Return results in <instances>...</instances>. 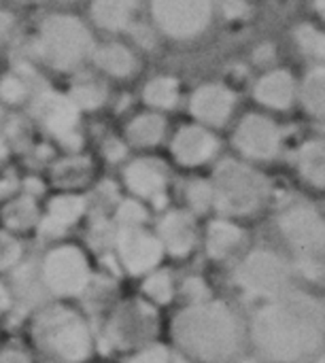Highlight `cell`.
<instances>
[{
  "instance_id": "f546056e",
  "label": "cell",
  "mask_w": 325,
  "mask_h": 363,
  "mask_svg": "<svg viewBox=\"0 0 325 363\" xmlns=\"http://www.w3.org/2000/svg\"><path fill=\"white\" fill-rule=\"evenodd\" d=\"M243 230L232 221V219H217L209 225L206 230V236H204V247H206V253L213 257V259H226L230 257L236 247L243 242Z\"/></svg>"
},
{
  "instance_id": "d6986e66",
  "label": "cell",
  "mask_w": 325,
  "mask_h": 363,
  "mask_svg": "<svg viewBox=\"0 0 325 363\" xmlns=\"http://www.w3.org/2000/svg\"><path fill=\"white\" fill-rule=\"evenodd\" d=\"M145 0H87V21L106 38L128 36L143 19Z\"/></svg>"
},
{
  "instance_id": "7c38bea8",
  "label": "cell",
  "mask_w": 325,
  "mask_h": 363,
  "mask_svg": "<svg viewBox=\"0 0 325 363\" xmlns=\"http://www.w3.org/2000/svg\"><path fill=\"white\" fill-rule=\"evenodd\" d=\"M168 153L177 166L185 170H198L219 162L221 136L219 132L189 119L170 132Z\"/></svg>"
},
{
  "instance_id": "9a60e30c",
  "label": "cell",
  "mask_w": 325,
  "mask_h": 363,
  "mask_svg": "<svg viewBox=\"0 0 325 363\" xmlns=\"http://www.w3.org/2000/svg\"><path fill=\"white\" fill-rule=\"evenodd\" d=\"M300 74L287 66H270L262 70L251 83V100L255 108L270 115L290 113L298 106Z\"/></svg>"
},
{
  "instance_id": "e575fe53",
  "label": "cell",
  "mask_w": 325,
  "mask_h": 363,
  "mask_svg": "<svg viewBox=\"0 0 325 363\" xmlns=\"http://www.w3.org/2000/svg\"><path fill=\"white\" fill-rule=\"evenodd\" d=\"M147 219H149L147 208L136 198H128V200L119 202V206L115 208V221H117V225H143Z\"/></svg>"
},
{
  "instance_id": "b9f144b4",
  "label": "cell",
  "mask_w": 325,
  "mask_h": 363,
  "mask_svg": "<svg viewBox=\"0 0 325 363\" xmlns=\"http://www.w3.org/2000/svg\"><path fill=\"white\" fill-rule=\"evenodd\" d=\"M309 4H311V13H313L315 21L325 26V0H309Z\"/></svg>"
},
{
  "instance_id": "ab89813d",
  "label": "cell",
  "mask_w": 325,
  "mask_h": 363,
  "mask_svg": "<svg viewBox=\"0 0 325 363\" xmlns=\"http://www.w3.org/2000/svg\"><path fill=\"white\" fill-rule=\"evenodd\" d=\"M13 28H15V17H13V13L0 4V49L6 45V40H9Z\"/></svg>"
},
{
  "instance_id": "277c9868",
  "label": "cell",
  "mask_w": 325,
  "mask_h": 363,
  "mask_svg": "<svg viewBox=\"0 0 325 363\" xmlns=\"http://www.w3.org/2000/svg\"><path fill=\"white\" fill-rule=\"evenodd\" d=\"M32 340L47 363H83L94 351L85 319L66 306H47L32 321Z\"/></svg>"
},
{
  "instance_id": "836d02e7",
  "label": "cell",
  "mask_w": 325,
  "mask_h": 363,
  "mask_svg": "<svg viewBox=\"0 0 325 363\" xmlns=\"http://www.w3.org/2000/svg\"><path fill=\"white\" fill-rule=\"evenodd\" d=\"M143 294L153 304H168L175 296V283L168 272H153L145 279Z\"/></svg>"
},
{
  "instance_id": "681fc988",
  "label": "cell",
  "mask_w": 325,
  "mask_h": 363,
  "mask_svg": "<svg viewBox=\"0 0 325 363\" xmlns=\"http://www.w3.org/2000/svg\"><path fill=\"white\" fill-rule=\"evenodd\" d=\"M317 363H325V355H324V357H321V359H319V362H317Z\"/></svg>"
},
{
  "instance_id": "f6af8a7d",
  "label": "cell",
  "mask_w": 325,
  "mask_h": 363,
  "mask_svg": "<svg viewBox=\"0 0 325 363\" xmlns=\"http://www.w3.org/2000/svg\"><path fill=\"white\" fill-rule=\"evenodd\" d=\"M13 189H15V181H13V179H4V181H0V196L11 194Z\"/></svg>"
},
{
  "instance_id": "8d00e7d4",
  "label": "cell",
  "mask_w": 325,
  "mask_h": 363,
  "mask_svg": "<svg viewBox=\"0 0 325 363\" xmlns=\"http://www.w3.org/2000/svg\"><path fill=\"white\" fill-rule=\"evenodd\" d=\"M21 259V245L6 232L0 230V270L13 268Z\"/></svg>"
},
{
  "instance_id": "52a82bcc",
  "label": "cell",
  "mask_w": 325,
  "mask_h": 363,
  "mask_svg": "<svg viewBox=\"0 0 325 363\" xmlns=\"http://www.w3.org/2000/svg\"><path fill=\"white\" fill-rule=\"evenodd\" d=\"M32 121L51 136L66 153H77L83 147V111L70 100L64 89H55L51 85L38 83L30 104H28Z\"/></svg>"
},
{
  "instance_id": "8fae6325",
  "label": "cell",
  "mask_w": 325,
  "mask_h": 363,
  "mask_svg": "<svg viewBox=\"0 0 325 363\" xmlns=\"http://www.w3.org/2000/svg\"><path fill=\"white\" fill-rule=\"evenodd\" d=\"M40 279L47 294L57 298L81 296L92 279L89 262L79 247L60 245L51 249L40 262Z\"/></svg>"
},
{
  "instance_id": "ee69618b",
  "label": "cell",
  "mask_w": 325,
  "mask_h": 363,
  "mask_svg": "<svg viewBox=\"0 0 325 363\" xmlns=\"http://www.w3.org/2000/svg\"><path fill=\"white\" fill-rule=\"evenodd\" d=\"M9 153H11V145H9L6 136H4V134H0V164H4V162H6Z\"/></svg>"
},
{
  "instance_id": "7bdbcfd3",
  "label": "cell",
  "mask_w": 325,
  "mask_h": 363,
  "mask_svg": "<svg viewBox=\"0 0 325 363\" xmlns=\"http://www.w3.org/2000/svg\"><path fill=\"white\" fill-rule=\"evenodd\" d=\"M9 306H11V291L0 283V315L9 311Z\"/></svg>"
},
{
  "instance_id": "5bb4252c",
  "label": "cell",
  "mask_w": 325,
  "mask_h": 363,
  "mask_svg": "<svg viewBox=\"0 0 325 363\" xmlns=\"http://www.w3.org/2000/svg\"><path fill=\"white\" fill-rule=\"evenodd\" d=\"M155 328H158V317L153 308L147 302L132 300L115 308L106 325V336L115 349L138 351L151 345Z\"/></svg>"
},
{
  "instance_id": "83f0119b",
  "label": "cell",
  "mask_w": 325,
  "mask_h": 363,
  "mask_svg": "<svg viewBox=\"0 0 325 363\" xmlns=\"http://www.w3.org/2000/svg\"><path fill=\"white\" fill-rule=\"evenodd\" d=\"M38 83L40 81L32 68H28V72L21 68H9L0 74V102L6 108H19L30 104Z\"/></svg>"
},
{
  "instance_id": "d6a6232c",
  "label": "cell",
  "mask_w": 325,
  "mask_h": 363,
  "mask_svg": "<svg viewBox=\"0 0 325 363\" xmlns=\"http://www.w3.org/2000/svg\"><path fill=\"white\" fill-rule=\"evenodd\" d=\"M15 296L23 302V304H34L40 300V294L47 291L45 285H43V279H40V270H34V268H21L17 270L15 274Z\"/></svg>"
},
{
  "instance_id": "30bf717a",
  "label": "cell",
  "mask_w": 325,
  "mask_h": 363,
  "mask_svg": "<svg viewBox=\"0 0 325 363\" xmlns=\"http://www.w3.org/2000/svg\"><path fill=\"white\" fill-rule=\"evenodd\" d=\"M185 108L192 121L221 132L238 117V91L228 81H202L187 94Z\"/></svg>"
},
{
  "instance_id": "9c48e42d",
  "label": "cell",
  "mask_w": 325,
  "mask_h": 363,
  "mask_svg": "<svg viewBox=\"0 0 325 363\" xmlns=\"http://www.w3.org/2000/svg\"><path fill=\"white\" fill-rule=\"evenodd\" d=\"M230 145L234 155L249 164H270L275 162L285 145V130L277 115L260 108L245 111L232 123Z\"/></svg>"
},
{
  "instance_id": "1f68e13d",
  "label": "cell",
  "mask_w": 325,
  "mask_h": 363,
  "mask_svg": "<svg viewBox=\"0 0 325 363\" xmlns=\"http://www.w3.org/2000/svg\"><path fill=\"white\" fill-rule=\"evenodd\" d=\"M185 202L192 215H204L215 211V191L211 179H194L185 187Z\"/></svg>"
},
{
  "instance_id": "7402d4cb",
  "label": "cell",
  "mask_w": 325,
  "mask_h": 363,
  "mask_svg": "<svg viewBox=\"0 0 325 363\" xmlns=\"http://www.w3.org/2000/svg\"><path fill=\"white\" fill-rule=\"evenodd\" d=\"M87 211V200L77 191H62L53 196L47 204V213L40 219V236L43 238H57L70 225H75L83 213Z\"/></svg>"
},
{
  "instance_id": "8992f818",
  "label": "cell",
  "mask_w": 325,
  "mask_h": 363,
  "mask_svg": "<svg viewBox=\"0 0 325 363\" xmlns=\"http://www.w3.org/2000/svg\"><path fill=\"white\" fill-rule=\"evenodd\" d=\"M145 9L158 34L172 43L202 38L219 17V0H145Z\"/></svg>"
},
{
  "instance_id": "5b68a950",
  "label": "cell",
  "mask_w": 325,
  "mask_h": 363,
  "mask_svg": "<svg viewBox=\"0 0 325 363\" xmlns=\"http://www.w3.org/2000/svg\"><path fill=\"white\" fill-rule=\"evenodd\" d=\"M215 191V211L226 217H249L264 208L270 196V185L264 172L241 157H224L211 174Z\"/></svg>"
},
{
  "instance_id": "484cf974",
  "label": "cell",
  "mask_w": 325,
  "mask_h": 363,
  "mask_svg": "<svg viewBox=\"0 0 325 363\" xmlns=\"http://www.w3.org/2000/svg\"><path fill=\"white\" fill-rule=\"evenodd\" d=\"M94 174H96V162L81 151L57 157L49 168L51 183L62 191H77L85 187L94 179Z\"/></svg>"
},
{
  "instance_id": "cb8c5ba5",
  "label": "cell",
  "mask_w": 325,
  "mask_h": 363,
  "mask_svg": "<svg viewBox=\"0 0 325 363\" xmlns=\"http://www.w3.org/2000/svg\"><path fill=\"white\" fill-rule=\"evenodd\" d=\"M185 98L187 96H183L181 79L175 74H168V72H160V74L149 77L141 87L143 106L158 111V113H164V115H168V113L177 111L181 104H185Z\"/></svg>"
},
{
  "instance_id": "3957f363",
  "label": "cell",
  "mask_w": 325,
  "mask_h": 363,
  "mask_svg": "<svg viewBox=\"0 0 325 363\" xmlns=\"http://www.w3.org/2000/svg\"><path fill=\"white\" fill-rule=\"evenodd\" d=\"M177 347L204 363L228 362L241 342V330L234 313L221 302H198L183 308L172 321Z\"/></svg>"
},
{
  "instance_id": "4316f807",
  "label": "cell",
  "mask_w": 325,
  "mask_h": 363,
  "mask_svg": "<svg viewBox=\"0 0 325 363\" xmlns=\"http://www.w3.org/2000/svg\"><path fill=\"white\" fill-rule=\"evenodd\" d=\"M298 108L309 119L325 123V64L307 66L300 74Z\"/></svg>"
},
{
  "instance_id": "7a4b0ae2",
  "label": "cell",
  "mask_w": 325,
  "mask_h": 363,
  "mask_svg": "<svg viewBox=\"0 0 325 363\" xmlns=\"http://www.w3.org/2000/svg\"><path fill=\"white\" fill-rule=\"evenodd\" d=\"M98 40L87 17L60 9L36 21L30 34V53L45 70L72 77L89 68Z\"/></svg>"
},
{
  "instance_id": "d590c367",
  "label": "cell",
  "mask_w": 325,
  "mask_h": 363,
  "mask_svg": "<svg viewBox=\"0 0 325 363\" xmlns=\"http://www.w3.org/2000/svg\"><path fill=\"white\" fill-rule=\"evenodd\" d=\"M128 363H177V359L172 357L168 347H164V345H147V347L134 351V355L128 359Z\"/></svg>"
},
{
  "instance_id": "f35d334b",
  "label": "cell",
  "mask_w": 325,
  "mask_h": 363,
  "mask_svg": "<svg viewBox=\"0 0 325 363\" xmlns=\"http://www.w3.org/2000/svg\"><path fill=\"white\" fill-rule=\"evenodd\" d=\"M128 153H130V147L128 143L123 140V136H111L102 143V155L109 160V162H121V160H128Z\"/></svg>"
},
{
  "instance_id": "6da1fadb",
  "label": "cell",
  "mask_w": 325,
  "mask_h": 363,
  "mask_svg": "<svg viewBox=\"0 0 325 363\" xmlns=\"http://www.w3.org/2000/svg\"><path fill=\"white\" fill-rule=\"evenodd\" d=\"M253 340L272 362H302L324 347L325 308L307 294L268 300L253 319Z\"/></svg>"
},
{
  "instance_id": "d4e9b609",
  "label": "cell",
  "mask_w": 325,
  "mask_h": 363,
  "mask_svg": "<svg viewBox=\"0 0 325 363\" xmlns=\"http://www.w3.org/2000/svg\"><path fill=\"white\" fill-rule=\"evenodd\" d=\"M294 168L307 187L325 191V136H309L298 145L294 153Z\"/></svg>"
},
{
  "instance_id": "74e56055",
  "label": "cell",
  "mask_w": 325,
  "mask_h": 363,
  "mask_svg": "<svg viewBox=\"0 0 325 363\" xmlns=\"http://www.w3.org/2000/svg\"><path fill=\"white\" fill-rule=\"evenodd\" d=\"M251 13V2L249 0H219V15L232 21L245 19Z\"/></svg>"
},
{
  "instance_id": "ffe728a7",
  "label": "cell",
  "mask_w": 325,
  "mask_h": 363,
  "mask_svg": "<svg viewBox=\"0 0 325 363\" xmlns=\"http://www.w3.org/2000/svg\"><path fill=\"white\" fill-rule=\"evenodd\" d=\"M170 132L172 130L168 123V115L151 111V108H143L126 121L121 136L130 149L147 153V151H153L160 145L168 143Z\"/></svg>"
},
{
  "instance_id": "e0dca14e",
  "label": "cell",
  "mask_w": 325,
  "mask_h": 363,
  "mask_svg": "<svg viewBox=\"0 0 325 363\" xmlns=\"http://www.w3.org/2000/svg\"><path fill=\"white\" fill-rule=\"evenodd\" d=\"M89 68L104 77L111 85L130 83L143 70V53L123 36L102 38L98 40Z\"/></svg>"
},
{
  "instance_id": "816d5d0a",
  "label": "cell",
  "mask_w": 325,
  "mask_h": 363,
  "mask_svg": "<svg viewBox=\"0 0 325 363\" xmlns=\"http://www.w3.org/2000/svg\"><path fill=\"white\" fill-rule=\"evenodd\" d=\"M324 308H325V306H324Z\"/></svg>"
},
{
  "instance_id": "2e32d148",
  "label": "cell",
  "mask_w": 325,
  "mask_h": 363,
  "mask_svg": "<svg viewBox=\"0 0 325 363\" xmlns=\"http://www.w3.org/2000/svg\"><path fill=\"white\" fill-rule=\"evenodd\" d=\"M115 249L130 274L151 272L166 255L158 234L147 232L143 225H119L115 232Z\"/></svg>"
},
{
  "instance_id": "ac0fdd59",
  "label": "cell",
  "mask_w": 325,
  "mask_h": 363,
  "mask_svg": "<svg viewBox=\"0 0 325 363\" xmlns=\"http://www.w3.org/2000/svg\"><path fill=\"white\" fill-rule=\"evenodd\" d=\"M123 185L136 200H147L153 206L166 202L168 166L153 155H138L123 166Z\"/></svg>"
},
{
  "instance_id": "603a6c76",
  "label": "cell",
  "mask_w": 325,
  "mask_h": 363,
  "mask_svg": "<svg viewBox=\"0 0 325 363\" xmlns=\"http://www.w3.org/2000/svg\"><path fill=\"white\" fill-rule=\"evenodd\" d=\"M68 79H70V83L64 91L83 111V115L100 111L111 100V91H113L111 83L104 77H100L96 70L85 68V70L68 77Z\"/></svg>"
},
{
  "instance_id": "f1b7e54d",
  "label": "cell",
  "mask_w": 325,
  "mask_h": 363,
  "mask_svg": "<svg viewBox=\"0 0 325 363\" xmlns=\"http://www.w3.org/2000/svg\"><path fill=\"white\" fill-rule=\"evenodd\" d=\"M292 43L309 66L325 64V26L319 21H298L292 28Z\"/></svg>"
},
{
  "instance_id": "c3c4849f",
  "label": "cell",
  "mask_w": 325,
  "mask_h": 363,
  "mask_svg": "<svg viewBox=\"0 0 325 363\" xmlns=\"http://www.w3.org/2000/svg\"><path fill=\"white\" fill-rule=\"evenodd\" d=\"M236 363H258V362H253V359H243V362H236Z\"/></svg>"
},
{
  "instance_id": "4dcf8cb0",
  "label": "cell",
  "mask_w": 325,
  "mask_h": 363,
  "mask_svg": "<svg viewBox=\"0 0 325 363\" xmlns=\"http://www.w3.org/2000/svg\"><path fill=\"white\" fill-rule=\"evenodd\" d=\"M38 219H40L38 204H36V198L30 194L9 200L2 208V221L13 232H26V230L34 228L38 223Z\"/></svg>"
},
{
  "instance_id": "60d3db41",
  "label": "cell",
  "mask_w": 325,
  "mask_h": 363,
  "mask_svg": "<svg viewBox=\"0 0 325 363\" xmlns=\"http://www.w3.org/2000/svg\"><path fill=\"white\" fill-rule=\"evenodd\" d=\"M0 363H32V359L21 349H4L0 351Z\"/></svg>"
},
{
  "instance_id": "44dd1931",
  "label": "cell",
  "mask_w": 325,
  "mask_h": 363,
  "mask_svg": "<svg viewBox=\"0 0 325 363\" xmlns=\"http://www.w3.org/2000/svg\"><path fill=\"white\" fill-rule=\"evenodd\" d=\"M158 238L172 257H187L198 245V228L189 211H168L158 225Z\"/></svg>"
},
{
  "instance_id": "bcb514c9",
  "label": "cell",
  "mask_w": 325,
  "mask_h": 363,
  "mask_svg": "<svg viewBox=\"0 0 325 363\" xmlns=\"http://www.w3.org/2000/svg\"><path fill=\"white\" fill-rule=\"evenodd\" d=\"M53 2H55V4H60V6L64 9V6H70V4H77V2H81V0H53Z\"/></svg>"
},
{
  "instance_id": "f907efd6",
  "label": "cell",
  "mask_w": 325,
  "mask_h": 363,
  "mask_svg": "<svg viewBox=\"0 0 325 363\" xmlns=\"http://www.w3.org/2000/svg\"><path fill=\"white\" fill-rule=\"evenodd\" d=\"M177 363H179V362H177Z\"/></svg>"
},
{
  "instance_id": "4fadbf2b",
  "label": "cell",
  "mask_w": 325,
  "mask_h": 363,
  "mask_svg": "<svg viewBox=\"0 0 325 363\" xmlns=\"http://www.w3.org/2000/svg\"><path fill=\"white\" fill-rule=\"evenodd\" d=\"M236 281L249 296L268 302L287 294L290 268L272 251H253L238 266Z\"/></svg>"
},
{
  "instance_id": "7dc6e473",
  "label": "cell",
  "mask_w": 325,
  "mask_h": 363,
  "mask_svg": "<svg viewBox=\"0 0 325 363\" xmlns=\"http://www.w3.org/2000/svg\"><path fill=\"white\" fill-rule=\"evenodd\" d=\"M6 111H9V108L0 102V125H2V123H4V119H6Z\"/></svg>"
},
{
  "instance_id": "ba28073f",
  "label": "cell",
  "mask_w": 325,
  "mask_h": 363,
  "mask_svg": "<svg viewBox=\"0 0 325 363\" xmlns=\"http://www.w3.org/2000/svg\"><path fill=\"white\" fill-rule=\"evenodd\" d=\"M283 238L296 253L302 274L325 279V217L311 204H294L279 217Z\"/></svg>"
}]
</instances>
